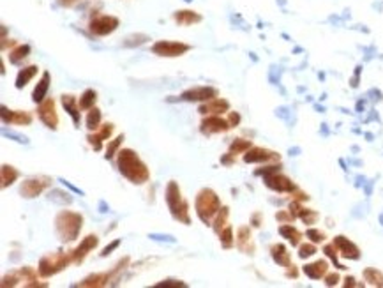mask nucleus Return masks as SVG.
I'll use <instances>...</instances> for the list:
<instances>
[{"label": "nucleus", "mask_w": 383, "mask_h": 288, "mask_svg": "<svg viewBox=\"0 0 383 288\" xmlns=\"http://www.w3.org/2000/svg\"><path fill=\"white\" fill-rule=\"evenodd\" d=\"M119 172L132 184H145L150 179L147 164L131 149H122L119 152Z\"/></svg>", "instance_id": "f257e3e1"}, {"label": "nucleus", "mask_w": 383, "mask_h": 288, "mask_svg": "<svg viewBox=\"0 0 383 288\" xmlns=\"http://www.w3.org/2000/svg\"><path fill=\"white\" fill-rule=\"evenodd\" d=\"M83 226V216L73 211H60L55 218V232L62 242H73L78 239Z\"/></svg>", "instance_id": "f03ea898"}, {"label": "nucleus", "mask_w": 383, "mask_h": 288, "mask_svg": "<svg viewBox=\"0 0 383 288\" xmlns=\"http://www.w3.org/2000/svg\"><path fill=\"white\" fill-rule=\"evenodd\" d=\"M195 209H196L198 218L202 219V223L210 225V221H212V219L217 216V212L221 211V200L214 189L203 188L202 191L196 194Z\"/></svg>", "instance_id": "7ed1b4c3"}, {"label": "nucleus", "mask_w": 383, "mask_h": 288, "mask_svg": "<svg viewBox=\"0 0 383 288\" xmlns=\"http://www.w3.org/2000/svg\"><path fill=\"white\" fill-rule=\"evenodd\" d=\"M166 203L173 219L184 223V225L191 223V219H189V203L182 198L180 188L175 181H170L166 186Z\"/></svg>", "instance_id": "20e7f679"}, {"label": "nucleus", "mask_w": 383, "mask_h": 288, "mask_svg": "<svg viewBox=\"0 0 383 288\" xmlns=\"http://www.w3.org/2000/svg\"><path fill=\"white\" fill-rule=\"evenodd\" d=\"M73 262V253H50V255H44V257L39 260V276L41 278H52L55 276L57 272L64 271L67 265Z\"/></svg>", "instance_id": "39448f33"}, {"label": "nucleus", "mask_w": 383, "mask_h": 288, "mask_svg": "<svg viewBox=\"0 0 383 288\" xmlns=\"http://www.w3.org/2000/svg\"><path fill=\"white\" fill-rule=\"evenodd\" d=\"M52 186V179L46 177V175H37V177H30L27 181L21 182L20 186V194L27 200H32V198L39 196L42 191Z\"/></svg>", "instance_id": "423d86ee"}, {"label": "nucleus", "mask_w": 383, "mask_h": 288, "mask_svg": "<svg viewBox=\"0 0 383 288\" xmlns=\"http://www.w3.org/2000/svg\"><path fill=\"white\" fill-rule=\"evenodd\" d=\"M191 50V46L185 45V43L180 41H157L152 45V53L159 57H168V59H173V57H180L184 53H187Z\"/></svg>", "instance_id": "0eeeda50"}, {"label": "nucleus", "mask_w": 383, "mask_h": 288, "mask_svg": "<svg viewBox=\"0 0 383 288\" xmlns=\"http://www.w3.org/2000/svg\"><path fill=\"white\" fill-rule=\"evenodd\" d=\"M119 18L117 16H110V14H101V16H95L90 20L88 23V30L92 32L98 37H103V35H108L112 32L117 30L119 27Z\"/></svg>", "instance_id": "6e6552de"}, {"label": "nucleus", "mask_w": 383, "mask_h": 288, "mask_svg": "<svg viewBox=\"0 0 383 288\" xmlns=\"http://www.w3.org/2000/svg\"><path fill=\"white\" fill-rule=\"evenodd\" d=\"M263 182L268 189L277 193H293L297 189L295 184L292 182V179L282 175L281 172H272V174L263 175Z\"/></svg>", "instance_id": "1a4fd4ad"}, {"label": "nucleus", "mask_w": 383, "mask_h": 288, "mask_svg": "<svg viewBox=\"0 0 383 288\" xmlns=\"http://www.w3.org/2000/svg\"><path fill=\"white\" fill-rule=\"evenodd\" d=\"M217 96H219V91L216 87H193L182 92L178 99L185 101V103H205Z\"/></svg>", "instance_id": "9d476101"}, {"label": "nucleus", "mask_w": 383, "mask_h": 288, "mask_svg": "<svg viewBox=\"0 0 383 288\" xmlns=\"http://www.w3.org/2000/svg\"><path fill=\"white\" fill-rule=\"evenodd\" d=\"M37 115H39V118H41V122L48 129L55 131V129L59 128V115H57L55 101L53 99H44L42 103H39Z\"/></svg>", "instance_id": "9b49d317"}, {"label": "nucleus", "mask_w": 383, "mask_h": 288, "mask_svg": "<svg viewBox=\"0 0 383 288\" xmlns=\"http://www.w3.org/2000/svg\"><path fill=\"white\" fill-rule=\"evenodd\" d=\"M230 128L231 124L221 118V115H207V118H203L202 124H200V131L207 136L216 135V133H226Z\"/></svg>", "instance_id": "f8f14e48"}, {"label": "nucleus", "mask_w": 383, "mask_h": 288, "mask_svg": "<svg viewBox=\"0 0 383 288\" xmlns=\"http://www.w3.org/2000/svg\"><path fill=\"white\" fill-rule=\"evenodd\" d=\"M0 115H2V122L4 124H11V126H28L32 124V115L28 111H21V110H9L7 106L0 108Z\"/></svg>", "instance_id": "ddd939ff"}, {"label": "nucleus", "mask_w": 383, "mask_h": 288, "mask_svg": "<svg viewBox=\"0 0 383 288\" xmlns=\"http://www.w3.org/2000/svg\"><path fill=\"white\" fill-rule=\"evenodd\" d=\"M246 163H268V161H279V154L272 152V150L261 149V147H251L248 152L244 154Z\"/></svg>", "instance_id": "4468645a"}, {"label": "nucleus", "mask_w": 383, "mask_h": 288, "mask_svg": "<svg viewBox=\"0 0 383 288\" xmlns=\"http://www.w3.org/2000/svg\"><path fill=\"white\" fill-rule=\"evenodd\" d=\"M334 244L338 248L339 255L343 258H348V260H359L360 258V250L352 242L350 239H346L345 235H338L334 239Z\"/></svg>", "instance_id": "2eb2a0df"}, {"label": "nucleus", "mask_w": 383, "mask_h": 288, "mask_svg": "<svg viewBox=\"0 0 383 288\" xmlns=\"http://www.w3.org/2000/svg\"><path fill=\"white\" fill-rule=\"evenodd\" d=\"M99 244L98 235H87L83 240L80 242V246L73 251V264H81V262L87 258V255L90 253L92 250H95V246Z\"/></svg>", "instance_id": "dca6fc26"}, {"label": "nucleus", "mask_w": 383, "mask_h": 288, "mask_svg": "<svg viewBox=\"0 0 383 288\" xmlns=\"http://www.w3.org/2000/svg\"><path fill=\"white\" fill-rule=\"evenodd\" d=\"M200 113L202 115H221L224 111H230V101L221 99V97H214L210 101H205V103L200 106Z\"/></svg>", "instance_id": "f3484780"}, {"label": "nucleus", "mask_w": 383, "mask_h": 288, "mask_svg": "<svg viewBox=\"0 0 383 288\" xmlns=\"http://www.w3.org/2000/svg\"><path fill=\"white\" fill-rule=\"evenodd\" d=\"M237 248L246 255H255V242L249 226H241L237 230Z\"/></svg>", "instance_id": "a211bd4d"}, {"label": "nucleus", "mask_w": 383, "mask_h": 288, "mask_svg": "<svg viewBox=\"0 0 383 288\" xmlns=\"http://www.w3.org/2000/svg\"><path fill=\"white\" fill-rule=\"evenodd\" d=\"M113 129H115V126H113V124H103L101 128H99L98 133H94V135H88L87 140H88V143L92 145V149H94V150H101L103 149V142H105V140H108L110 136H112Z\"/></svg>", "instance_id": "6ab92c4d"}, {"label": "nucleus", "mask_w": 383, "mask_h": 288, "mask_svg": "<svg viewBox=\"0 0 383 288\" xmlns=\"http://www.w3.org/2000/svg\"><path fill=\"white\" fill-rule=\"evenodd\" d=\"M110 281H112L110 272H98V274H92V276H88V278H85L83 281H80L76 286H80V288H101V286L108 285Z\"/></svg>", "instance_id": "aec40b11"}, {"label": "nucleus", "mask_w": 383, "mask_h": 288, "mask_svg": "<svg viewBox=\"0 0 383 288\" xmlns=\"http://www.w3.org/2000/svg\"><path fill=\"white\" fill-rule=\"evenodd\" d=\"M302 272L311 279H321L328 272V264L325 260H318V262H314V264L304 265Z\"/></svg>", "instance_id": "412c9836"}, {"label": "nucleus", "mask_w": 383, "mask_h": 288, "mask_svg": "<svg viewBox=\"0 0 383 288\" xmlns=\"http://www.w3.org/2000/svg\"><path fill=\"white\" fill-rule=\"evenodd\" d=\"M173 20L177 21L180 27H189V25L200 23L203 18H202V14H198L196 11L182 9V11H177V13L173 14Z\"/></svg>", "instance_id": "4be33fe9"}, {"label": "nucleus", "mask_w": 383, "mask_h": 288, "mask_svg": "<svg viewBox=\"0 0 383 288\" xmlns=\"http://www.w3.org/2000/svg\"><path fill=\"white\" fill-rule=\"evenodd\" d=\"M270 255H272V260L277 265H281V267H290V265H292V258H290V253L284 244L281 242L274 244V246L270 248Z\"/></svg>", "instance_id": "5701e85b"}, {"label": "nucleus", "mask_w": 383, "mask_h": 288, "mask_svg": "<svg viewBox=\"0 0 383 288\" xmlns=\"http://www.w3.org/2000/svg\"><path fill=\"white\" fill-rule=\"evenodd\" d=\"M50 81H52V76H50L48 71H44L41 80H39L37 85H35L34 92H32V101H34V103H42V101H44L46 94H48V89H50Z\"/></svg>", "instance_id": "b1692460"}, {"label": "nucleus", "mask_w": 383, "mask_h": 288, "mask_svg": "<svg viewBox=\"0 0 383 288\" xmlns=\"http://www.w3.org/2000/svg\"><path fill=\"white\" fill-rule=\"evenodd\" d=\"M62 104H64V108H66L67 113L71 115L74 126L80 124V104H78L76 97L71 96V94H64L62 96Z\"/></svg>", "instance_id": "393cba45"}, {"label": "nucleus", "mask_w": 383, "mask_h": 288, "mask_svg": "<svg viewBox=\"0 0 383 288\" xmlns=\"http://www.w3.org/2000/svg\"><path fill=\"white\" fill-rule=\"evenodd\" d=\"M279 233H281L284 239H288V242L292 244V246H299L300 239H302V233H300L299 230L295 228V226L290 225V223H288V225H281V226H279Z\"/></svg>", "instance_id": "a878e982"}, {"label": "nucleus", "mask_w": 383, "mask_h": 288, "mask_svg": "<svg viewBox=\"0 0 383 288\" xmlns=\"http://www.w3.org/2000/svg\"><path fill=\"white\" fill-rule=\"evenodd\" d=\"M39 272V271H37ZM37 272L34 271L32 267H21L20 274H21V281H27L23 283L25 286H30V288H35V286H48L46 283H39L37 281Z\"/></svg>", "instance_id": "bb28decb"}, {"label": "nucleus", "mask_w": 383, "mask_h": 288, "mask_svg": "<svg viewBox=\"0 0 383 288\" xmlns=\"http://www.w3.org/2000/svg\"><path fill=\"white\" fill-rule=\"evenodd\" d=\"M37 69H39L37 66H28V67L20 69V73H18V76H16V89H23L25 85L37 74Z\"/></svg>", "instance_id": "cd10ccee"}, {"label": "nucleus", "mask_w": 383, "mask_h": 288, "mask_svg": "<svg viewBox=\"0 0 383 288\" xmlns=\"http://www.w3.org/2000/svg\"><path fill=\"white\" fill-rule=\"evenodd\" d=\"M0 175H2V188H7V186L14 184L20 177V172L16 170L11 164H2V170H0Z\"/></svg>", "instance_id": "c85d7f7f"}, {"label": "nucleus", "mask_w": 383, "mask_h": 288, "mask_svg": "<svg viewBox=\"0 0 383 288\" xmlns=\"http://www.w3.org/2000/svg\"><path fill=\"white\" fill-rule=\"evenodd\" d=\"M30 46L28 45H18L16 48L13 50V52L9 53V62L11 64H20L23 59H27L28 55H30Z\"/></svg>", "instance_id": "c756f323"}, {"label": "nucleus", "mask_w": 383, "mask_h": 288, "mask_svg": "<svg viewBox=\"0 0 383 288\" xmlns=\"http://www.w3.org/2000/svg\"><path fill=\"white\" fill-rule=\"evenodd\" d=\"M95 99H98V92H95L94 89H87V91L81 94L80 101H78L80 110H90V108H94Z\"/></svg>", "instance_id": "7c9ffc66"}, {"label": "nucleus", "mask_w": 383, "mask_h": 288, "mask_svg": "<svg viewBox=\"0 0 383 288\" xmlns=\"http://www.w3.org/2000/svg\"><path fill=\"white\" fill-rule=\"evenodd\" d=\"M101 110L99 108H90L88 110V115H87V128L88 131H98L101 128Z\"/></svg>", "instance_id": "2f4dec72"}, {"label": "nucleus", "mask_w": 383, "mask_h": 288, "mask_svg": "<svg viewBox=\"0 0 383 288\" xmlns=\"http://www.w3.org/2000/svg\"><path fill=\"white\" fill-rule=\"evenodd\" d=\"M228 216H230V209L228 207H221V211L217 212V216H216V219H214V232L219 235L221 233V230L226 226V221H228Z\"/></svg>", "instance_id": "473e14b6"}, {"label": "nucleus", "mask_w": 383, "mask_h": 288, "mask_svg": "<svg viewBox=\"0 0 383 288\" xmlns=\"http://www.w3.org/2000/svg\"><path fill=\"white\" fill-rule=\"evenodd\" d=\"M364 279L373 286H383V274L378 269H373V267L366 269V271H364Z\"/></svg>", "instance_id": "72a5a7b5"}, {"label": "nucleus", "mask_w": 383, "mask_h": 288, "mask_svg": "<svg viewBox=\"0 0 383 288\" xmlns=\"http://www.w3.org/2000/svg\"><path fill=\"white\" fill-rule=\"evenodd\" d=\"M219 239H221V244H223L224 250H230V248L235 244V240H233V228H231L230 225H226L223 230H221Z\"/></svg>", "instance_id": "f704fd0d"}, {"label": "nucleus", "mask_w": 383, "mask_h": 288, "mask_svg": "<svg viewBox=\"0 0 383 288\" xmlns=\"http://www.w3.org/2000/svg\"><path fill=\"white\" fill-rule=\"evenodd\" d=\"M251 142L249 140H242V138H235L233 142L230 143V152L231 154H242V152H248L251 149Z\"/></svg>", "instance_id": "c9c22d12"}, {"label": "nucleus", "mask_w": 383, "mask_h": 288, "mask_svg": "<svg viewBox=\"0 0 383 288\" xmlns=\"http://www.w3.org/2000/svg\"><path fill=\"white\" fill-rule=\"evenodd\" d=\"M48 198L53 201V203H60V205H69L71 201H73V196H71L69 193H64V191H60V189H53Z\"/></svg>", "instance_id": "e433bc0d"}, {"label": "nucleus", "mask_w": 383, "mask_h": 288, "mask_svg": "<svg viewBox=\"0 0 383 288\" xmlns=\"http://www.w3.org/2000/svg\"><path fill=\"white\" fill-rule=\"evenodd\" d=\"M122 142H124V135H120V136H117L115 140H112V142L108 143V147H106L105 159H113V156L119 154V147L122 145Z\"/></svg>", "instance_id": "4c0bfd02"}, {"label": "nucleus", "mask_w": 383, "mask_h": 288, "mask_svg": "<svg viewBox=\"0 0 383 288\" xmlns=\"http://www.w3.org/2000/svg\"><path fill=\"white\" fill-rule=\"evenodd\" d=\"M147 41H150L149 35H145V34H134V35H129L126 41H124V46H127V48H134V46L145 45Z\"/></svg>", "instance_id": "58836bf2"}, {"label": "nucleus", "mask_w": 383, "mask_h": 288, "mask_svg": "<svg viewBox=\"0 0 383 288\" xmlns=\"http://www.w3.org/2000/svg\"><path fill=\"white\" fill-rule=\"evenodd\" d=\"M299 218L302 219V221L306 223V225H314V223L318 221V218H320V214H318L316 211H311V209H304V207H302V211H300Z\"/></svg>", "instance_id": "ea45409f"}, {"label": "nucleus", "mask_w": 383, "mask_h": 288, "mask_svg": "<svg viewBox=\"0 0 383 288\" xmlns=\"http://www.w3.org/2000/svg\"><path fill=\"white\" fill-rule=\"evenodd\" d=\"M323 253L327 255V257L330 258L332 262H334V265H336L338 269H346L345 265L339 264V262H338V248H336L334 242H332V244H327V246L323 248Z\"/></svg>", "instance_id": "a19ab883"}, {"label": "nucleus", "mask_w": 383, "mask_h": 288, "mask_svg": "<svg viewBox=\"0 0 383 288\" xmlns=\"http://www.w3.org/2000/svg\"><path fill=\"white\" fill-rule=\"evenodd\" d=\"M316 253V246H314V242L313 244H300V248H299V258H302V260H306V258H309V257H313V255Z\"/></svg>", "instance_id": "79ce46f5"}, {"label": "nucleus", "mask_w": 383, "mask_h": 288, "mask_svg": "<svg viewBox=\"0 0 383 288\" xmlns=\"http://www.w3.org/2000/svg\"><path fill=\"white\" fill-rule=\"evenodd\" d=\"M20 281H21V274H20V272H11L9 276H4L2 283H0V285H2L4 288H6V286H16Z\"/></svg>", "instance_id": "37998d69"}, {"label": "nucleus", "mask_w": 383, "mask_h": 288, "mask_svg": "<svg viewBox=\"0 0 383 288\" xmlns=\"http://www.w3.org/2000/svg\"><path fill=\"white\" fill-rule=\"evenodd\" d=\"M306 235H307V239H311V242H314V244H320L325 240V233L316 228H309L306 232Z\"/></svg>", "instance_id": "c03bdc74"}, {"label": "nucleus", "mask_w": 383, "mask_h": 288, "mask_svg": "<svg viewBox=\"0 0 383 288\" xmlns=\"http://www.w3.org/2000/svg\"><path fill=\"white\" fill-rule=\"evenodd\" d=\"M275 219H277L281 225H288V223H292L293 219H295V216L292 214V212H286V211H279L277 214H275Z\"/></svg>", "instance_id": "a18cd8bd"}, {"label": "nucleus", "mask_w": 383, "mask_h": 288, "mask_svg": "<svg viewBox=\"0 0 383 288\" xmlns=\"http://www.w3.org/2000/svg\"><path fill=\"white\" fill-rule=\"evenodd\" d=\"M157 288H163V286H171V288H185L187 285H185L184 281H177V279H166V281H161L156 285Z\"/></svg>", "instance_id": "49530a36"}, {"label": "nucleus", "mask_w": 383, "mask_h": 288, "mask_svg": "<svg viewBox=\"0 0 383 288\" xmlns=\"http://www.w3.org/2000/svg\"><path fill=\"white\" fill-rule=\"evenodd\" d=\"M120 242H122V240H120V239H117V240H113L112 244H108V246H106L105 250L101 251V257H108V255L112 253V251H115L117 248L120 246Z\"/></svg>", "instance_id": "de8ad7c7"}, {"label": "nucleus", "mask_w": 383, "mask_h": 288, "mask_svg": "<svg viewBox=\"0 0 383 288\" xmlns=\"http://www.w3.org/2000/svg\"><path fill=\"white\" fill-rule=\"evenodd\" d=\"M339 283V274L332 272V274H325V285L327 286H336Z\"/></svg>", "instance_id": "09e8293b"}, {"label": "nucleus", "mask_w": 383, "mask_h": 288, "mask_svg": "<svg viewBox=\"0 0 383 288\" xmlns=\"http://www.w3.org/2000/svg\"><path fill=\"white\" fill-rule=\"evenodd\" d=\"M150 239L152 240H164V242H175L173 235H161V233H150Z\"/></svg>", "instance_id": "8fccbe9b"}, {"label": "nucleus", "mask_w": 383, "mask_h": 288, "mask_svg": "<svg viewBox=\"0 0 383 288\" xmlns=\"http://www.w3.org/2000/svg\"><path fill=\"white\" fill-rule=\"evenodd\" d=\"M228 122L231 124V128H237V126L241 124V115H238L237 111H230V115H228Z\"/></svg>", "instance_id": "3c124183"}, {"label": "nucleus", "mask_w": 383, "mask_h": 288, "mask_svg": "<svg viewBox=\"0 0 383 288\" xmlns=\"http://www.w3.org/2000/svg\"><path fill=\"white\" fill-rule=\"evenodd\" d=\"M4 135L9 136V138H14V142H18V143H28L27 136H20V135H16V133H11V131H4Z\"/></svg>", "instance_id": "603ef678"}, {"label": "nucleus", "mask_w": 383, "mask_h": 288, "mask_svg": "<svg viewBox=\"0 0 383 288\" xmlns=\"http://www.w3.org/2000/svg\"><path fill=\"white\" fill-rule=\"evenodd\" d=\"M221 163H223L224 167H231V164L235 163V154H231V152L224 154V156L221 157Z\"/></svg>", "instance_id": "864d4df0"}, {"label": "nucleus", "mask_w": 383, "mask_h": 288, "mask_svg": "<svg viewBox=\"0 0 383 288\" xmlns=\"http://www.w3.org/2000/svg\"><path fill=\"white\" fill-rule=\"evenodd\" d=\"M293 196H295L297 201H307V200H309V196H307L306 193L299 191V189H295V191H293Z\"/></svg>", "instance_id": "5fc2aeb1"}, {"label": "nucleus", "mask_w": 383, "mask_h": 288, "mask_svg": "<svg viewBox=\"0 0 383 288\" xmlns=\"http://www.w3.org/2000/svg\"><path fill=\"white\" fill-rule=\"evenodd\" d=\"M288 271H286V278H293L295 279L297 276H299V271L295 269V265H290V267H286Z\"/></svg>", "instance_id": "6e6d98bb"}, {"label": "nucleus", "mask_w": 383, "mask_h": 288, "mask_svg": "<svg viewBox=\"0 0 383 288\" xmlns=\"http://www.w3.org/2000/svg\"><path fill=\"white\" fill-rule=\"evenodd\" d=\"M81 0H59V4L60 6H64V7H74V6H78Z\"/></svg>", "instance_id": "4d7b16f0"}, {"label": "nucleus", "mask_w": 383, "mask_h": 288, "mask_svg": "<svg viewBox=\"0 0 383 288\" xmlns=\"http://www.w3.org/2000/svg\"><path fill=\"white\" fill-rule=\"evenodd\" d=\"M251 223H253V226H256V228H260V226H261V214H260V212H255V214H253Z\"/></svg>", "instance_id": "13d9d810"}, {"label": "nucleus", "mask_w": 383, "mask_h": 288, "mask_svg": "<svg viewBox=\"0 0 383 288\" xmlns=\"http://www.w3.org/2000/svg\"><path fill=\"white\" fill-rule=\"evenodd\" d=\"M60 182H62V184H64V186H66V188H69V189H71V191H73V193H80V194H85L83 191H81V189L74 188V186H73V184H71V182L64 181V179H60Z\"/></svg>", "instance_id": "bf43d9fd"}, {"label": "nucleus", "mask_w": 383, "mask_h": 288, "mask_svg": "<svg viewBox=\"0 0 383 288\" xmlns=\"http://www.w3.org/2000/svg\"><path fill=\"white\" fill-rule=\"evenodd\" d=\"M360 69H362V67H357V71H355V76H353L352 78V87H359V76H360Z\"/></svg>", "instance_id": "052dcab7"}, {"label": "nucleus", "mask_w": 383, "mask_h": 288, "mask_svg": "<svg viewBox=\"0 0 383 288\" xmlns=\"http://www.w3.org/2000/svg\"><path fill=\"white\" fill-rule=\"evenodd\" d=\"M345 286L348 288V286H360V285H357V283H355V278H352V276H348V278L345 279Z\"/></svg>", "instance_id": "680f3d73"}]
</instances>
